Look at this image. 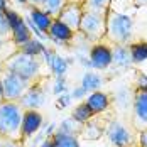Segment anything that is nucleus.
Segmentation results:
<instances>
[{
    "mask_svg": "<svg viewBox=\"0 0 147 147\" xmlns=\"http://www.w3.org/2000/svg\"><path fill=\"white\" fill-rule=\"evenodd\" d=\"M17 2H20V3H26V5H27V0H17Z\"/></svg>",
    "mask_w": 147,
    "mask_h": 147,
    "instance_id": "29",
    "label": "nucleus"
},
{
    "mask_svg": "<svg viewBox=\"0 0 147 147\" xmlns=\"http://www.w3.org/2000/svg\"><path fill=\"white\" fill-rule=\"evenodd\" d=\"M112 147H135L137 137L134 127H129L125 122H120L118 118L107 120L105 134Z\"/></svg>",
    "mask_w": 147,
    "mask_h": 147,
    "instance_id": "5",
    "label": "nucleus"
},
{
    "mask_svg": "<svg viewBox=\"0 0 147 147\" xmlns=\"http://www.w3.org/2000/svg\"><path fill=\"white\" fill-rule=\"evenodd\" d=\"M95 117V113L91 112L88 108V105L86 103H80V105H76L73 108V112H71V118H73L74 122H78V123H86L88 120Z\"/></svg>",
    "mask_w": 147,
    "mask_h": 147,
    "instance_id": "19",
    "label": "nucleus"
},
{
    "mask_svg": "<svg viewBox=\"0 0 147 147\" xmlns=\"http://www.w3.org/2000/svg\"><path fill=\"white\" fill-rule=\"evenodd\" d=\"M105 39L112 46H129L134 39V20L125 14L108 10Z\"/></svg>",
    "mask_w": 147,
    "mask_h": 147,
    "instance_id": "3",
    "label": "nucleus"
},
{
    "mask_svg": "<svg viewBox=\"0 0 147 147\" xmlns=\"http://www.w3.org/2000/svg\"><path fill=\"white\" fill-rule=\"evenodd\" d=\"M81 15H83L81 3H78V2H68V3L63 7V10L59 12L58 20L61 24H64L66 27H69L73 32H80Z\"/></svg>",
    "mask_w": 147,
    "mask_h": 147,
    "instance_id": "9",
    "label": "nucleus"
},
{
    "mask_svg": "<svg viewBox=\"0 0 147 147\" xmlns=\"http://www.w3.org/2000/svg\"><path fill=\"white\" fill-rule=\"evenodd\" d=\"M0 81H2V91H3L5 102H20L26 96V93L34 85H37V83H32V81L20 78L19 74L12 73L2 66H0Z\"/></svg>",
    "mask_w": 147,
    "mask_h": 147,
    "instance_id": "4",
    "label": "nucleus"
},
{
    "mask_svg": "<svg viewBox=\"0 0 147 147\" xmlns=\"http://www.w3.org/2000/svg\"><path fill=\"white\" fill-rule=\"evenodd\" d=\"M137 147H147V130L139 132V137H137Z\"/></svg>",
    "mask_w": 147,
    "mask_h": 147,
    "instance_id": "23",
    "label": "nucleus"
},
{
    "mask_svg": "<svg viewBox=\"0 0 147 147\" xmlns=\"http://www.w3.org/2000/svg\"><path fill=\"white\" fill-rule=\"evenodd\" d=\"M132 3L135 5V7H146L147 0H132Z\"/></svg>",
    "mask_w": 147,
    "mask_h": 147,
    "instance_id": "26",
    "label": "nucleus"
},
{
    "mask_svg": "<svg viewBox=\"0 0 147 147\" xmlns=\"http://www.w3.org/2000/svg\"><path fill=\"white\" fill-rule=\"evenodd\" d=\"M132 127L135 132L147 130V91H135L134 95Z\"/></svg>",
    "mask_w": 147,
    "mask_h": 147,
    "instance_id": "8",
    "label": "nucleus"
},
{
    "mask_svg": "<svg viewBox=\"0 0 147 147\" xmlns=\"http://www.w3.org/2000/svg\"><path fill=\"white\" fill-rule=\"evenodd\" d=\"M9 41H12V30H10L5 12H0V44L9 42Z\"/></svg>",
    "mask_w": 147,
    "mask_h": 147,
    "instance_id": "21",
    "label": "nucleus"
},
{
    "mask_svg": "<svg viewBox=\"0 0 147 147\" xmlns=\"http://www.w3.org/2000/svg\"><path fill=\"white\" fill-rule=\"evenodd\" d=\"M80 32H83L85 37L91 42H100L102 39H105L107 32V14L83 12L80 22Z\"/></svg>",
    "mask_w": 147,
    "mask_h": 147,
    "instance_id": "6",
    "label": "nucleus"
},
{
    "mask_svg": "<svg viewBox=\"0 0 147 147\" xmlns=\"http://www.w3.org/2000/svg\"><path fill=\"white\" fill-rule=\"evenodd\" d=\"M129 53H130V59L134 63H140L147 59V42H134L129 46Z\"/></svg>",
    "mask_w": 147,
    "mask_h": 147,
    "instance_id": "20",
    "label": "nucleus"
},
{
    "mask_svg": "<svg viewBox=\"0 0 147 147\" xmlns=\"http://www.w3.org/2000/svg\"><path fill=\"white\" fill-rule=\"evenodd\" d=\"M66 3H68V0H42V3L39 7H36V9H41L42 12H46L53 19H58L59 12L63 10V7Z\"/></svg>",
    "mask_w": 147,
    "mask_h": 147,
    "instance_id": "17",
    "label": "nucleus"
},
{
    "mask_svg": "<svg viewBox=\"0 0 147 147\" xmlns=\"http://www.w3.org/2000/svg\"><path fill=\"white\" fill-rule=\"evenodd\" d=\"M112 0H81V10L93 14H107Z\"/></svg>",
    "mask_w": 147,
    "mask_h": 147,
    "instance_id": "16",
    "label": "nucleus"
},
{
    "mask_svg": "<svg viewBox=\"0 0 147 147\" xmlns=\"http://www.w3.org/2000/svg\"><path fill=\"white\" fill-rule=\"evenodd\" d=\"M9 9V5H7V0H0V12H5Z\"/></svg>",
    "mask_w": 147,
    "mask_h": 147,
    "instance_id": "27",
    "label": "nucleus"
},
{
    "mask_svg": "<svg viewBox=\"0 0 147 147\" xmlns=\"http://www.w3.org/2000/svg\"><path fill=\"white\" fill-rule=\"evenodd\" d=\"M42 123V115L37 110H26L24 112V118H22V132H20V142H24L27 137L34 135L39 130Z\"/></svg>",
    "mask_w": 147,
    "mask_h": 147,
    "instance_id": "11",
    "label": "nucleus"
},
{
    "mask_svg": "<svg viewBox=\"0 0 147 147\" xmlns=\"http://www.w3.org/2000/svg\"><path fill=\"white\" fill-rule=\"evenodd\" d=\"M68 2H78V3H81V0H68Z\"/></svg>",
    "mask_w": 147,
    "mask_h": 147,
    "instance_id": "30",
    "label": "nucleus"
},
{
    "mask_svg": "<svg viewBox=\"0 0 147 147\" xmlns=\"http://www.w3.org/2000/svg\"><path fill=\"white\" fill-rule=\"evenodd\" d=\"M0 102H3V91H2V81H0Z\"/></svg>",
    "mask_w": 147,
    "mask_h": 147,
    "instance_id": "28",
    "label": "nucleus"
},
{
    "mask_svg": "<svg viewBox=\"0 0 147 147\" xmlns=\"http://www.w3.org/2000/svg\"><path fill=\"white\" fill-rule=\"evenodd\" d=\"M105 123H107V120H98V118L93 117L86 123H83L81 139H85V140H98L105 134Z\"/></svg>",
    "mask_w": 147,
    "mask_h": 147,
    "instance_id": "12",
    "label": "nucleus"
},
{
    "mask_svg": "<svg viewBox=\"0 0 147 147\" xmlns=\"http://www.w3.org/2000/svg\"><path fill=\"white\" fill-rule=\"evenodd\" d=\"M42 0H27V7H39Z\"/></svg>",
    "mask_w": 147,
    "mask_h": 147,
    "instance_id": "25",
    "label": "nucleus"
},
{
    "mask_svg": "<svg viewBox=\"0 0 147 147\" xmlns=\"http://www.w3.org/2000/svg\"><path fill=\"white\" fill-rule=\"evenodd\" d=\"M17 146H19L17 142L10 140V139H5V137L0 135V147H17Z\"/></svg>",
    "mask_w": 147,
    "mask_h": 147,
    "instance_id": "24",
    "label": "nucleus"
},
{
    "mask_svg": "<svg viewBox=\"0 0 147 147\" xmlns=\"http://www.w3.org/2000/svg\"><path fill=\"white\" fill-rule=\"evenodd\" d=\"M51 142H53V147H80L78 139L73 134H66V132H58L51 139Z\"/></svg>",
    "mask_w": 147,
    "mask_h": 147,
    "instance_id": "18",
    "label": "nucleus"
},
{
    "mask_svg": "<svg viewBox=\"0 0 147 147\" xmlns=\"http://www.w3.org/2000/svg\"><path fill=\"white\" fill-rule=\"evenodd\" d=\"M85 103L88 105V108L95 115H100V113H103L110 107V98L103 91H95V93H91L88 98L85 100Z\"/></svg>",
    "mask_w": 147,
    "mask_h": 147,
    "instance_id": "14",
    "label": "nucleus"
},
{
    "mask_svg": "<svg viewBox=\"0 0 147 147\" xmlns=\"http://www.w3.org/2000/svg\"><path fill=\"white\" fill-rule=\"evenodd\" d=\"M135 91H147V74L135 71Z\"/></svg>",
    "mask_w": 147,
    "mask_h": 147,
    "instance_id": "22",
    "label": "nucleus"
},
{
    "mask_svg": "<svg viewBox=\"0 0 147 147\" xmlns=\"http://www.w3.org/2000/svg\"><path fill=\"white\" fill-rule=\"evenodd\" d=\"M53 41H56V42H61V44H66V42H69L71 39H73V30L69 29V27H66L64 24H61L58 19H54L53 22H51V26H49V29L46 32Z\"/></svg>",
    "mask_w": 147,
    "mask_h": 147,
    "instance_id": "13",
    "label": "nucleus"
},
{
    "mask_svg": "<svg viewBox=\"0 0 147 147\" xmlns=\"http://www.w3.org/2000/svg\"><path fill=\"white\" fill-rule=\"evenodd\" d=\"M90 61L96 69H105L113 63V54H112V47L107 44H96L90 49Z\"/></svg>",
    "mask_w": 147,
    "mask_h": 147,
    "instance_id": "10",
    "label": "nucleus"
},
{
    "mask_svg": "<svg viewBox=\"0 0 147 147\" xmlns=\"http://www.w3.org/2000/svg\"><path fill=\"white\" fill-rule=\"evenodd\" d=\"M26 108L19 102H0V135L10 139L17 144L20 142L22 118Z\"/></svg>",
    "mask_w": 147,
    "mask_h": 147,
    "instance_id": "2",
    "label": "nucleus"
},
{
    "mask_svg": "<svg viewBox=\"0 0 147 147\" xmlns=\"http://www.w3.org/2000/svg\"><path fill=\"white\" fill-rule=\"evenodd\" d=\"M29 15H30V20L34 22V26H37V29L41 30V32H47L49 29V26H51V22L54 20L53 17H49V15L42 12L41 9H36V7H29Z\"/></svg>",
    "mask_w": 147,
    "mask_h": 147,
    "instance_id": "15",
    "label": "nucleus"
},
{
    "mask_svg": "<svg viewBox=\"0 0 147 147\" xmlns=\"http://www.w3.org/2000/svg\"><path fill=\"white\" fill-rule=\"evenodd\" d=\"M2 68L19 74L20 78L32 81V83H41V76H42V61L36 54H29L24 51H15L12 56L5 59L2 64Z\"/></svg>",
    "mask_w": 147,
    "mask_h": 147,
    "instance_id": "1",
    "label": "nucleus"
},
{
    "mask_svg": "<svg viewBox=\"0 0 147 147\" xmlns=\"http://www.w3.org/2000/svg\"><path fill=\"white\" fill-rule=\"evenodd\" d=\"M5 15H7L10 30H12V41H14V44L17 46V49H20L22 46L27 44L30 39H32V34H30L29 27L26 26L24 19L17 14V12L7 9V10H5Z\"/></svg>",
    "mask_w": 147,
    "mask_h": 147,
    "instance_id": "7",
    "label": "nucleus"
}]
</instances>
